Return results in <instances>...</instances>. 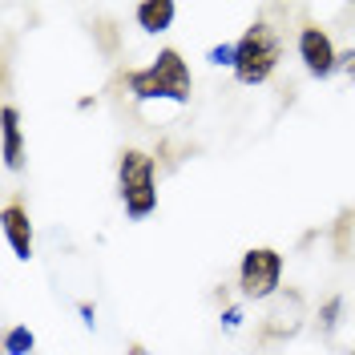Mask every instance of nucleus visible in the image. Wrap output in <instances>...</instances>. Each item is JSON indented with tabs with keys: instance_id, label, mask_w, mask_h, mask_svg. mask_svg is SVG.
Wrapping results in <instances>:
<instances>
[{
	"instance_id": "f257e3e1",
	"label": "nucleus",
	"mask_w": 355,
	"mask_h": 355,
	"mask_svg": "<svg viewBox=\"0 0 355 355\" xmlns=\"http://www.w3.org/2000/svg\"><path fill=\"white\" fill-rule=\"evenodd\" d=\"M125 89H130L133 101H174V105H190L194 77H190V65L182 61L178 49H162L146 69H125Z\"/></svg>"
},
{
	"instance_id": "f03ea898",
	"label": "nucleus",
	"mask_w": 355,
	"mask_h": 355,
	"mask_svg": "<svg viewBox=\"0 0 355 355\" xmlns=\"http://www.w3.org/2000/svg\"><path fill=\"white\" fill-rule=\"evenodd\" d=\"M117 198L133 222L150 218L157 210V166L146 150H121L117 154Z\"/></svg>"
},
{
	"instance_id": "7ed1b4c3",
	"label": "nucleus",
	"mask_w": 355,
	"mask_h": 355,
	"mask_svg": "<svg viewBox=\"0 0 355 355\" xmlns=\"http://www.w3.org/2000/svg\"><path fill=\"white\" fill-rule=\"evenodd\" d=\"M283 61V37L266 21L246 24V33L239 37V57H234V77L239 85H263L270 81V73Z\"/></svg>"
},
{
	"instance_id": "20e7f679",
	"label": "nucleus",
	"mask_w": 355,
	"mask_h": 355,
	"mask_svg": "<svg viewBox=\"0 0 355 355\" xmlns=\"http://www.w3.org/2000/svg\"><path fill=\"white\" fill-rule=\"evenodd\" d=\"M279 287H283V254L275 246H250L239 263L243 299H270Z\"/></svg>"
},
{
	"instance_id": "39448f33",
	"label": "nucleus",
	"mask_w": 355,
	"mask_h": 355,
	"mask_svg": "<svg viewBox=\"0 0 355 355\" xmlns=\"http://www.w3.org/2000/svg\"><path fill=\"white\" fill-rule=\"evenodd\" d=\"M299 61H303V69H307L311 77L327 81L339 69V49H335V41L319 24H303L299 28Z\"/></svg>"
},
{
	"instance_id": "423d86ee",
	"label": "nucleus",
	"mask_w": 355,
	"mask_h": 355,
	"mask_svg": "<svg viewBox=\"0 0 355 355\" xmlns=\"http://www.w3.org/2000/svg\"><path fill=\"white\" fill-rule=\"evenodd\" d=\"M0 222H4V239H8V246H12V254H17L21 263H28V259H33V218H28L24 198L12 194V198L4 202Z\"/></svg>"
},
{
	"instance_id": "0eeeda50",
	"label": "nucleus",
	"mask_w": 355,
	"mask_h": 355,
	"mask_svg": "<svg viewBox=\"0 0 355 355\" xmlns=\"http://www.w3.org/2000/svg\"><path fill=\"white\" fill-rule=\"evenodd\" d=\"M0 121H4V170H21L24 166V133H21V110L8 101L0 110Z\"/></svg>"
},
{
	"instance_id": "6e6552de",
	"label": "nucleus",
	"mask_w": 355,
	"mask_h": 355,
	"mask_svg": "<svg viewBox=\"0 0 355 355\" xmlns=\"http://www.w3.org/2000/svg\"><path fill=\"white\" fill-rule=\"evenodd\" d=\"M133 17H137V28H141V33L157 37V33H166V28L174 24L178 4L174 0H141V4L133 8Z\"/></svg>"
},
{
	"instance_id": "1a4fd4ad",
	"label": "nucleus",
	"mask_w": 355,
	"mask_h": 355,
	"mask_svg": "<svg viewBox=\"0 0 355 355\" xmlns=\"http://www.w3.org/2000/svg\"><path fill=\"white\" fill-rule=\"evenodd\" d=\"M4 352L8 355H33L37 352V335L28 323H17V327H8L4 331Z\"/></svg>"
},
{
	"instance_id": "9d476101",
	"label": "nucleus",
	"mask_w": 355,
	"mask_h": 355,
	"mask_svg": "<svg viewBox=\"0 0 355 355\" xmlns=\"http://www.w3.org/2000/svg\"><path fill=\"white\" fill-rule=\"evenodd\" d=\"M339 315H343V295L323 299V307H319V331H323V335H335V327H339Z\"/></svg>"
},
{
	"instance_id": "9b49d317",
	"label": "nucleus",
	"mask_w": 355,
	"mask_h": 355,
	"mask_svg": "<svg viewBox=\"0 0 355 355\" xmlns=\"http://www.w3.org/2000/svg\"><path fill=\"white\" fill-rule=\"evenodd\" d=\"M234 57H239V41H222V44H214V49L206 53L210 65H226V69H234Z\"/></svg>"
},
{
	"instance_id": "f8f14e48",
	"label": "nucleus",
	"mask_w": 355,
	"mask_h": 355,
	"mask_svg": "<svg viewBox=\"0 0 355 355\" xmlns=\"http://www.w3.org/2000/svg\"><path fill=\"white\" fill-rule=\"evenodd\" d=\"M222 327H226V331H239V327H243V307H226L222 311Z\"/></svg>"
},
{
	"instance_id": "ddd939ff",
	"label": "nucleus",
	"mask_w": 355,
	"mask_h": 355,
	"mask_svg": "<svg viewBox=\"0 0 355 355\" xmlns=\"http://www.w3.org/2000/svg\"><path fill=\"white\" fill-rule=\"evenodd\" d=\"M339 69H343V73H347V77L355 81V49H347V53H339Z\"/></svg>"
},
{
	"instance_id": "4468645a",
	"label": "nucleus",
	"mask_w": 355,
	"mask_h": 355,
	"mask_svg": "<svg viewBox=\"0 0 355 355\" xmlns=\"http://www.w3.org/2000/svg\"><path fill=\"white\" fill-rule=\"evenodd\" d=\"M81 323H85V327H93V323H97V311H93V303H81Z\"/></svg>"
},
{
	"instance_id": "2eb2a0df",
	"label": "nucleus",
	"mask_w": 355,
	"mask_h": 355,
	"mask_svg": "<svg viewBox=\"0 0 355 355\" xmlns=\"http://www.w3.org/2000/svg\"><path fill=\"white\" fill-rule=\"evenodd\" d=\"M347 355H355V347H352V352H347Z\"/></svg>"
}]
</instances>
